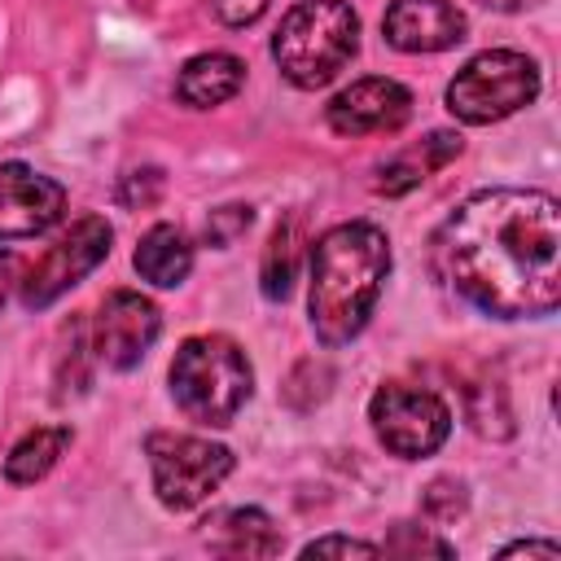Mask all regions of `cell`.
I'll list each match as a JSON object with an SVG mask.
<instances>
[{
	"instance_id": "cell-1",
	"label": "cell",
	"mask_w": 561,
	"mask_h": 561,
	"mask_svg": "<svg viewBox=\"0 0 561 561\" xmlns=\"http://www.w3.org/2000/svg\"><path fill=\"white\" fill-rule=\"evenodd\" d=\"M438 276L482 316L539 320L561 302V206L543 188H482L434 232Z\"/></svg>"
},
{
	"instance_id": "cell-2",
	"label": "cell",
	"mask_w": 561,
	"mask_h": 561,
	"mask_svg": "<svg viewBox=\"0 0 561 561\" xmlns=\"http://www.w3.org/2000/svg\"><path fill=\"white\" fill-rule=\"evenodd\" d=\"M390 276V237L368 224H333L311 245V285H307V316L324 346H346L364 333L381 285Z\"/></svg>"
},
{
	"instance_id": "cell-3",
	"label": "cell",
	"mask_w": 561,
	"mask_h": 561,
	"mask_svg": "<svg viewBox=\"0 0 561 561\" xmlns=\"http://www.w3.org/2000/svg\"><path fill=\"white\" fill-rule=\"evenodd\" d=\"M171 399L175 408L210 430H224L237 421L245 399L254 394V368L245 351L224 333H197L184 337L171 359Z\"/></svg>"
},
{
	"instance_id": "cell-4",
	"label": "cell",
	"mask_w": 561,
	"mask_h": 561,
	"mask_svg": "<svg viewBox=\"0 0 561 561\" xmlns=\"http://www.w3.org/2000/svg\"><path fill=\"white\" fill-rule=\"evenodd\" d=\"M355 48H359V13L351 9V0H298L272 35L276 70L302 92H316L329 79H337V70H346V61L355 57Z\"/></svg>"
},
{
	"instance_id": "cell-5",
	"label": "cell",
	"mask_w": 561,
	"mask_h": 561,
	"mask_svg": "<svg viewBox=\"0 0 561 561\" xmlns=\"http://www.w3.org/2000/svg\"><path fill=\"white\" fill-rule=\"evenodd\" d=\"M539 96V66L517 48H486L469 57L447 83L451 118L469 127L500 123Z\"/></svg>"
},
{
	"instance_id": "cell-6",
	"label": "cell",
	"mask_w": 561,
	"mask_h": 561,
	"mask_svg": "<svg viewBox=\"0 0 561 561\" xmlns=\"http://www.w3.org/2000/svg\"><path fill=\"white\" fill-rule=\"evenodd\" d=\"M153 495L171 513H188L202 500H210L224 478L232 473V451L224 443H210L202 434H149L145 438Z\"/></svg>"
},
{
	"instance_id": "cell-7",
	"label": "cell",
	"mask_w": 561,
	"mask_h": 561,
	"mask_svg": "<svg viewBox=\"0 0 561 561\" xmlns=\"http://www.w3.org/2000/svg\"><path fill=\"white\" fill-rule=\"evenodd\" d=\"M368 421L377 443L399 460L434 456L451 434V408L434 390H421L408 381L377 386V394L368 399Z\"/></svg>"
},
{
	"instance_id": "cell-8",
	"label": "cell",
	"mask_w": 561,
	"mask_h": 561,
	"mask_svg": "<svg viewBox=\"0 0 561 561\" xmlns=\"http://www.w3.org/2000/svg\"><path fill=\"white\" fill-rule=\"evenodd\" d=\"M110 241H114V228H110L101 215H83L79 224H70V232L57 237V241L44 250V259L26 272V280H22V302H26L31 311L57 302L66 289H75V285L110 254Z\"/></svg>"
},
{
	"instance_id": "cell-9",
	"label": "cell",
	"mask_w": 561,
	"mask_h": 561,
	"mask_svg": "<svg viewBox=\"0 0 561 561\" xmlns=\"http://www.w3.org/2000/svg\"><path fill=\"white\" fill-rule=\"evenodd\" d=\"M158 333H162L158 307L145 294H136V289H114V294H105V302L96 311L92 351H96L101 364L127 373V368H136L149 355Z\"/></svg>"
},
{
	"instance_id": "cell-10",
	"label": "cell",
	"mask_w": 561,
	"mask_h": 561,
	"mask_svg": "<svg viewBox=\"0 0 561 561\" xmlns=\"http://www.w3.org/2000/svg\"><path fill=\"white\" fill-rule=\"evenodd\" d=\"M66 215V188L26 167V162H0V241H26L48 228H57Z\"/></svg>"
},
{
	"instance_id": "cell-11",
	"label": "cell",
	"mask_w": 561,
	"mask_h": 561,
	"mask_svg": "<svg viewBox=\"0 0 561 561\" xmlns=\"http://www.w3.org/2000/svg\"><path fill=\"white\" fill-rule=\"evenodd\" d=\"M329 127L337 136H381V131H399L412 118V92L399 79L386 75H368L355 79L351 88H342L329 110H324Z\"/></svg>"
},
{
	"instance_id": "cell-12",
	"label": "cell",
	"mask_w": 561,
	"mask_h": 561,
	"mask_svg": "<svg viewBox=\"0 0 561 561\" xmlns=\"http://www.w3.org/2000/svg\"><path fill=\"white\" fill-rule=\"evenodd\" d=\"M465 13L447 0H390L381 35L399 53H443L465 39Z\"/></svg>"
},
{
	"instance_id": "cell-13",
	"label": "cell",
	"mask_w": 561,
	"mask_h": 561,
	"mask_svg": "<svg viewBox=\"0 0 561 561\" xmlns=\"http://www.w3.org/2000/svg\"><path fill=\"white\" fill-rule=\"evenodd\" d=\"M245 83V61L232 53H197L175 75V96L188 110H215L232 101Z\"/></svg>"
},
{
	"instance_id": "cell-14",
	"label": "cell",
	"mask_w": 561,
	"mask_h": 561,
	"mask_svg": "<svg viewBox=\"0 0 561 561\" xmlns=\"http://www.w3.org/2000/svg\"><path fill=\"white\" fill-rule=\"evenodd\" d=\"M202 526H206L202 539L219 557H276L280 552V526L263 508H224Z\"/></svg>"
},
{
	"instance_id": "cell-15",
	"label": "cell",
	"mask_w": 561,
	"mask_h": 561,
	"mask_svg": "<svg viewBox=\"0 0 561 561\" xmlns=\"http://www.w3.org/2000/svg\"><path fill=\"white\" fill-rule=\"evenodd\" d=\"M456 153H460V136H456V131H430L421 145L394 153V158L377 171V193H386V197H403L408 188L425 184V180H430L443 162H451Z\"/></svg>"
},
{
	"instance_id": "cell-16",
	"label": "cell",
	"mask_w": 561,
	"mask_h": 561,
	"mask_svg": "<svg viewBox=\"0 0 561 561\" xmlns=\"http://www.w3.org/2000/svg\"><path fill=\"white\" fill-rule=\"evenodd\" d=\"M131 263H136L140 280H149V285H158V289H175V285H184V276L193 272V245H188V237H184L175 224H153V228L140 237Z\"/></svg>"
},
{
	"instance_id": "cell-17",
	"label": "cell",
	"mask_w": 561,
	"mask_h": 561,
	"mask_svg": "<svg viewBox=\"0 0 561 561\" xmlns=\"http://www.w3.org/2000/svg\"><path fill=\"white\" fill-rule=\"evenodd\" d=\"M70 438H75L70 425H39V430L22 434V438L13 443V451L4 456V478H9L13 486H31V482H39V478L66 456Z\"/></svg>"
},
{
	"instance_id": "cell-18",
	"label": "cell",
	"mask_w": 561,
	"mask_h": 561,
	"mask_svg": "<svg viewBox=\"0 0 561 561\" xmlns=\"http://www.w3.org/2000/svg\"><path fill=\"white\" fill-rule=\"evenodd\" d=\"M298 215L280 219L267 237V250H263V263H259V280H263V298L280 302L289 298L294 289V276H298Z\"/></svg>"
},
{
	"instance_id": "cell-19",
	"label": "cell",
	"mask_w": 561,
	"mask_h": 561,
	"mask_svg": "<svg viewBox=\"0 0 561 561\" xmlns=\"http://www.w3.org/2000/svg\"><path fill=\"white\" fill-rule=\"evenodd\" d=\"M250 224H254V206H245V202L215 206V210L206 215V224H202V241H206V245H215V250H228V245H232Z\"/></svg>"
},
{
	"instance_id": "cell-20",
	"label": "cell",
	"mask_w": 561,
	"mask_h": 561,
	"mask_svg": "<svg viewBox=\"0 0 561 561\" xmlns=\"http://www.w3.org/2000/svg\"><path fill=\"white\" fill-rule=\"evenodd\" d=\"M162 188H167V175L158 167H136L118 180V202L131 206V210H149L162 197Z\"/></svg>"
},
{
	"instance_id": "cell-21",
	"label": "cell",
	"mask_w": 561,
	"mask_h": 561,
	"mask_svg": "<svg viewBox=\"0 0 561 561\" xmlns=\"http://www.w3.org/2000/svg\"><path fill=\"white\" fill-rule=\"evenodd\" d=\"M381 552H394V557H421V552H430V557H456V548L447 543V539H434V535H425V530H416V526H394V535L381 543Z\"/></svg>"
},
{
	"instance_id": "cell-22",
	"label": "cell",
	"mask_w": 561,
	"mask_h": 561,
	"mask_svg": "<svg viewBox=\"0 0 561 561\" xmlns=\"http://www.w3.org/2000/svg\"><path fill=\"white\" fill-rule=\"evenodd\" d=\"M381 548L368 543V539H346V535H324V539H311L302 548V557H377Z\"/></svg>"
},
{
	"instance_id": "cell-23",
	"label": "cell",
	"mask_w": 561,
	"mask_h": 561,
	"mask_svg": "<svg viewBox=\"0 0 561 561\" xmlns=\"http://www.w3.org/2000/svg\"><path fill=\"white\" fill-rule=\"evenodd\" d=\"M206 4H210V13H215L224 26H250V22H259L263 9H267V0H206Z\"/></svg>"
},
{
	"instance_id": "cell-24",
	"label": "cell",
	"mask_w": 561,
	"mask_h": 561,
	"mask_svg": "<svg viewBox=\"0 0 561 561\" xmlns=\"http://www.w3.org/2000/svg\"><path fill=\"white\" fill-rule=\"evenodd\" d=\"M500 557H548V561H557L561 543H552V539H517V543H504Z\"/></svg>"
},
{
	"instance_id": "cell-25",
	"label": "cell",
	"mask_w": 561,
	"mask_h": 561,
	"mask_svg": "<svg viewBox=\"0 0 561 561\" xmlns=\"http://www.w3.org/2000/svg\"><path fill=\"white\" fill-rule=\"evenodd\" d=\"M486 9H500V13H522V9H530V4H539V0H482Z\"/></svg>"
}]
</instances>
